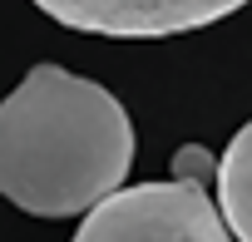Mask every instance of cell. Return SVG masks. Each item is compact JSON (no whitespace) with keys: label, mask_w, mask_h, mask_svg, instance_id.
I'll return each instance as SVG.
<instances>
[{"label":"cell","mask_w":252,"mask_h":242,"mask_svg":"<svg viewBox=\"0 0 252 242\" xmlns=\"http://www.w3.org/2000/svg\"><path fill=\"white\" fill-rule=\"evenodd\" d=\"M134 129L124 104L60 64H35L0 99V193L35 217H74L124 188Z\"/></svg>","instance_id":"6da1fadb"},{"label":"cell","mask_w":252,"mask_h":242,"mask_svg":"<svg viewBox=\"0 0 252 242\" xmlns=\"http://www.w3.org/2000/svg\"><path fill=\"white\" fill-rule=\"evenodd\" d=\"M35 5L84 35H114V40H163L183 30H203L247 0H35Z\"/></svg>","instance_id":"3957f363"},{"label":"cell","mask_w":252,"mask_h":242,"mask_svg":"<svg viewBox=\"0 0 252 242\" xmlns=\"http://www.w3.org/2000/svg\"><path fill=\"white\" fill-rule=\"evenodd\" d=\"M74 242H232V237L203 188L139 183L94 203Z\"/></svg>","instance_id":"7a4b0ae2"},{"label":"cell","mask_w":252,"mask_h":242,"mask_svg":"<svg viewBox=\"0 0 252 242\" xmlns=\"http://www.w3.org/2000/svg\"><path fill=\"white\" fill-rule=\"evenodd\" d=\"M213 183H218V203H213V208H218L227 237L252 242V119L232 134L227 153L218 158Z\"/></svg>","instance_id":"277c9868"},{"label":"cell","mask_w":252,"mask_h":242,"mask_svg":"<svg viewBox=\"0 0 252 242\" xmlns=\"http://www.w3.org/2000/svg\"><path fill=\"white\" fill-rule=\"evenodd\" d=\"M173 183H188V188H203V183H213V173H218V158L208 153V149H198V144H188V149H178L173 153Z\"/></svg>","instance_id":"5b68a950"}]
</instances>
